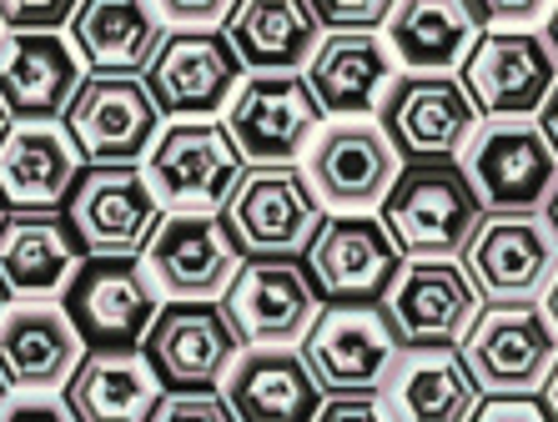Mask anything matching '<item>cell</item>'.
Segmentation results:
<instances>
[{
  "instance_id": "cell-24",
  "label": "cell",
  "mask_w": 558,
  "mask_h": 422,
  "mask_svg": "<svg viewBox=\"0 0 558 422\" xmlns=\"http://www.w3.org/2000/svg\"><path fill=\"white\" fill-rule=\"evenodd\" d=\"M478 402L483 393L468 377L458 347L442 342L403 347L377 387V408L388 422H468L478 412Z\"/></svg>"
},
{
  "instance_id": "cell-36",
  "label": "cell",
  "mask_w": 558,
  "mask_h": 422,
  "mask_svg": "<svg viewBox=\"0 0 558 422\" xmlns=\"http://www.w3.org/2000/svg\"><path fill=\"white\" fill-rule=\"evenodd\" d=\"M161 26L171 31H217L232 15L236 0H151Z\"/></svg>"
},
{
  "instance_id": "cell-44",
  "label": "cell",
  "mask_w": 558,
  "mask_h": 422,
  "mask_svg": "<svg viewBox=\"0 0 558 422\" xmlns=\"http://www.w3.org/2000/svg\"><path fill=\"white\" fill-rule=\"evenodd\" d=\"M544 217H548V227L558 231V186H554V196H548V206H544Z\"/></svg>"
},
{
  "instance_id": "cell-1",
  "label": "cell",
  "mask_w": 558,
  "mask_h": 422,
  "mask_svg": "<svg viewBox=\"0 0 558 422\" xmlns=\"http://www.w3.org/2000/svg\"><path fill=\"white\" fill-rule=\"evenodd\" d=\"M458 358L483 397H538L558 362V333L538 302H483Z\"/></svg>"
},
{
  "instance_id": "cell-39",
  "label": "cell",
  "mask_w": 558,
  "mask_h": 422,
  "mask_svg": "<svg viewBox=\"0 0 558 422\" xmlns=\"http://www.w3.org/2000/svg\"><path fill=\"white\" fill-rule=\"evenodd\" d=\"M312 422H388V418L377 408V397H323Z\"/></svg>"
},
{
  "instance_id": "cell-16",
  "label": "cell",
  "mask_w": 558,
  "mask_h": 422,
  "mask_svg": "<svg viewBox=\"0 0 558 422\" xmlns=\"http://www.w3.org/2000/svg\"><path fill=\"white\" fill-rule=\"evenodd\" d=\"M65 131L86 167H142L161 136V111L142 76H86L65 106Z\"/></svg>"
},
{
  "instance_id": "cell-23",
  "label": "cell",
  "mask_w": 558,
  "mask_h": 422,
  "mask_svg": "<svg viewBox=\"0 0 558 422\" xmlns=\"http://www.w3.org/2000/svg\"><path fill=\"white\" fill-rule=\"evenodd\" d=\"M398 65L377 31H323L317 51L302 65V86L312 91L317 111L332 121H363L383 106Z\"/></svg>"
},
{
  "instance_id": "cell-12",
  "label": "cell",
  "mask_w": 558,
  "mask_h": 422,
  "mask_svg": "<svg viewBox=\"0 0 558 422\" xmlns=\"http://www.w3.org/2000/svg\"><path fill=\"white\" fill-rule=\"evenodd\" d=\"M458 81L483 121H533L558 86V61L544 31H483Z\"/></svg>"
},
{
  "instance_id": "cell-15",
  "label": "cell",
  "mask_w": 558,
  "mask_h": 422,
  "mask_svg": "<svg viewBox=\"0 0 558 422\" xmlns=\"http://www.w3.org/2000/svg\"><path fill=\"white\" fill-rule=\"evenodd\" d=\"M377 116L403 161H458L483 121L458 76H392Z\"/></svg>"
},
{
  "instance_id": "cell-2",
  "label": "cell",
  "mask_w": 558,
  "mask_h": 422,
  "mask_svg": "<svg viewBox=\"0 0 558 422\" xmlns=\"http://www.w3.org/2000/svg\"><path fill=\"white\" fill-rule=\"evenodd\" d=\"M323 397H377L392 372L403 337L392 333L383 302H327L298 342Z\"/></svg>"
},
{
  "instance_id": "cell-49",
  "label": "cell",
  "mask_w": 558,
  "mask_h": 422,
  "mask_svg": "<svg viewBox=\"0 0 558 422\" xmlns=\"http://www.w3.org/2000/svg\"><path fill=\"white\" fill-rule=\"evenodd\" d=\"M0 36H5V26H0Z\"/></svg>"
},
{
  "instance_id": "cell-28",
  "label": "cell",
  "mask_w": 558,
  "mask_h": 422,
  "mask_svg": "<svg viewBox=\"0 0 558 422\" xmlns=\"http://www.w3.org/2000/svg\"><path fill=\"white\" fill-rule=\"evenodd\" d=\"M478 36L468 0H392L383 15V46L403 76H453Z\"/></svg>"
},
{
  "instance_id": "cell-25",
  "label": "cell",
  "mask_w": 558,
  "mask_h": 422,
  "mask_svg": "<svg viewBox=\"0 0 558 422\" xmlns=\"http://www.w3.org/2000/svg\"><path fill=\"white\" fill-rule=\"evenodd\" d=\"M86 262L71 221L56 212L0 217V292L5 302H56Z\"/></svg>"
},
{
  "instance_id": "cell-37",
  "label": "cell",
  "mask_w": 558,
  "mask_h": 422,
  "mask_svg": "<svg viewBox=\"0 0 558 422\" xmlns=\"http://www.w3.org/2000/svg\"><path fill=\"white\" fill-rule=\"evenodd\" d=\"M0 422H76V418L65 408V397L56 393H5Z\"/></svg>"
},
{
  "instance_id": "cell-29",
  "label": "cell",
  "mask_w": 558,
  "mask_h": 422,
  "mask_svg": "<svg viewBox=\"0 0 558 422\" xmlns=\"http://www.w3.org/2000/svg\"><path fill=\"white\" fill-rule=\"evenodd\" d=\"M167 26L151 0H76L65 40L81 56L86 76H142Z\"/></svg>"
},
{
  "instance_id": "cell-42",
  "label": "cell",
  "mask_w": 558,
  "mask_h": 422,
  "mask_svg": "<svg viewBox=\"0 0 558 422\" xmlns=\"http://www.w3.org/2000/svg\"><path fill=\"white\" fill-rule=\"evenodd\" d=\"M544 317H548V327L558 333V277L548 281V292H544Z\"/></svg>"
},
{
  "instance_id": "cell-13",
  "label": "cell",
  "mask_w": 558,
  "mask_h": 422,
  "mask_svg": "<svg viewBox=\"0 0 558 422\" xmlns=\"http://www.w3.org/2000/svg\"><path fill=\"white\" fill-rule=\"evenodd\" d=\"M61 312L71 317L81 347H142L151 317L161 312L151 277L136 256H86L65 281Z\"/></svg>"
},
{
  "instance_id": "cell-41",
  "label": "cell",
  "mask_w": 558,
  "mask_h": 422,
  "mask_svg": "<svg viewBox=\"0 0 558 422\" xmlns=\"http://www.w3.org/2000/svg\"><path fill=\"white\" fill-rule=\"evenodd\" d=\"M544 408H548V418L558 422V362H554V372H548V383H544Z\"/></svg>"
},
{
  "instance_id": "cell-20",
  "label": "cell",
  "mask_w": 558,
  "mask_h": 422,
  "mask_svg": "<svg viewBox=\"0 0 558 422\" xmlns=\"http://www.w3.org/2000/svg\"><path fill=\"white\" fill-rule=\"evenodd\" d=\"M86 65L61 31H5L0 36V111L5 121H61Z\"/></svg>"
},
{
  "instance_id": "cell-33",
  "label": "cell",
  "mask_w": 558,
  "mask_h": 422,
  "mask_svg": "<svg viewBox=\"0 0 558 422\" xmlns=\"http://www.w3.org/2000/svg\"><path fill=\"white\" fill-rule=\"evenodd\" d=\"M483 31H533L544 26L554 0H468Z\"/></svg>"
},
{
  "instance_id": "cell-14",
  "label": "cell",
  "mask_w": 558,
  "mask_h": 422,
  "mask_svg": "<svg viewBox=\"0 0 558 422\" xmlns=\"http://www.w3.org/2000/svg\"><path fill=\"white\" fill-rule=\"evenodd\" d=\"M247 76L221 31H167L142 71L161 121H211L232 101L236 81Z\"/></svg>"
},
{
  "instance_id": "cell-9",
  "label": "cell",
  "mask_w": 558,
  "mask_h": 422,
  "mask_svg": "<svg viewBox=\"0 0 558 422\" xmlns=\"http://www.w3.org/2000/svg\"><path fill=\"white\" fill-rule=\"evenodd\" d=\"M221 126L247 167H298V156L323 126V111L302 76L257 71L236 81L232 101L221 106Z\"/></svg>"
},
{
  "instance_id": "cell-34",
  "label": "cell",
  "mask_w": 558,
  "mask_h": 422,
  "mask_svg": "<svg viewBox=\"0 0 558 422\" xmlns=\"http://www.w3.org/2000/svg\"><path fill=\"white\" fill-rule=\"evenodd\" d=\"M323 31H377L392 0H307Z\"/></svg>"
},
{
  "instance_id": "cell-31",
  "label": "cell",
  "mask_w": 558,
  "mask_h": 422,
  "mask_svg": "<svg viewBox=\"0 0 558 422\" xmlns=\"http://www.w3.org/2000/svg\"><path fill=\"white\" fill-rule=\"evenodd\" d=\"M221 36L247 76H302L307 56L323 40V21L312 15L307 0H236L232 15L221 21Z\"/></svg>"
},
{
  "instance_id": "cell-27",
  "label": "cell",
  "mask_w": 558,
  "mask_h": 422,
  "mask_svg": "<svg viewBox=\"0 0 558 422\" xmlns=\"http://www.w3.org/2000/svg\"><path fill=\"white\" fill-rule=\"evenodd\" d=\"M232 422H312L323 387L298 347H242L217 383Z\"/></svg>"
},
{
  "instance_id": "cell-32",
  "label": "cell",
  "mask_w": 558,
  "mask_h": 422,
  "mask_svg": "<svg viewBox=\"0 0 558 422\" xmlns=\"http://www.w3.org/2000/svg\"><path fill=\"white\" fill-rule=\"evenodd\" d=\"M151 422H232L217 387H167Z\"/></svg>"
},
{
  "instance_id": "cell-47",
  "label": "cell",
  "mask_w": 558,
  "mask_h": 422,
  "mask_svg": "<svg viewBox=\"0 0 558 422\" xmlns=\"http://www.w3.org/2000/svg\"><path fill=\"white\" fill-rule=\"evenodd\" d=\"M0 308H5V292H0Z\"/></svg>"
},
{
  "instance_id": "cell-21",
  "label": "cell",
  "mask_w": 558,
  "mask_h": 422,
  "mask_svg": "<svg viewBox=\"0 0 558 422\" xmlns=\"http://www.w3.org/2000/svg\"><path fill=\"white\" fill-rule=\"evenodd\" d=\"M242 352L221 302H167L142 337V358L161 387H217L221 372Z\"/></svg>"
},
{
  "instance_id": "cell-18",
  "label": "cell",
  "mask_w": 558,
  "mask_h": 422,
  "mask_svg": "<svg viewBox=\"0 0 558 422\" xmlns=\"http://www.w3.org/2000/svg\"><path fill=\"white\" fill-rule=\"evenodd\" d=\"M478 308L483 297L473 292L458 256H408L398 277L388 281V292H383V312H388L392 333L403 337V347H458L463 333L473 327V317H478Z\"/></svg>"
},
{
  "instance_id": "cell-4",
  "label": "cell",
  "mask_w": 558,
  "mask_h": 422,
  "mask_svg": "<svg viewBox=\"0 0 558 422\" xmlns=\"http://www.w3.org/2000/svg\"><path fill=\"white\" fill-rule=\"evenodd\" d=\"M478 217L483 206L468 192L458 161H413L398 171V181L377 206V221L388 227L403 262L408 256H458Z\"/></svg>"
},
{
  "instance_id": "cell-8",
  "label": "cell",
  "mask_w": 558,
  "mask_h": 422,
  "mask_svg": "<svg viewBox=\"0 0 558 422\" xmlns=\"http://www.w3.org/2000/svg\"><path fill=\"white\" fill-rule=\"evenodd\" d=\"M403 171V156L392 152L377 121H332L317 126V136L302 152V177L323 212L348 217V212H377L388 186Z\"/></svg>"
},
{
  "instance_id": "cell-3",
  "label": "cell",
  "mask_w": 558,
  "mask_h": 422,
  "mask_svg": "<svg viewBox=\"0 0 558 422\" xmlns=\"http://www.w3.org/2000/svg\"><path fill=\"white\" fill-rule=\"evenodd\" d=\"M483 212H544L558 186V152L533 121H478L458 156Z\"/></svg>"
},
{
  "instance_id": "cell-45",
  "label": "cell",
  "mask_w": 558,
  "mask_h": 422,
  "mask_svg": "<svg viewBox=\"0 0 558 422\" xmlns=\"http://www.w3.org/2000/svg\"><path fill=\"white\" fill-rule=\"evenodd\" d=\"M5 126H11V121H5V111H0V131H5Z\"/></svg>"
},
{
  "instance_id": "cell-22",
  "label": "cell",
  "mask_w": 558,
  "mask_h": 422,
  "mask_svg": "<svg viewBox=\"0 0 558 422\" xmlns=\"http://www.w3.org/2000/svg\"><path fill=\"white\" fill-rule=\"evenodd\" d=\"M86 156L65 121H11L0 131V206L5 212H61Z\"/></svg>"
},
{
  "instance_id": "cell-19",
  "label": "cell",
  "mask_w": 558,
  "mask_h": 422,
  "mask_svg": "<svg viewBox=\"0 0 558 422\" xmlns=\"http://www.w3.org/2000/svg\"><path fill=\"white\" fill-rule=\"evenodd\" d=\"M307 277L327 302H383L388 281L403 267V252L392 246L388 227L373 212L323 217L307 242Z\"/></svg>"
},
{
  "instance_id": "cell-26",
  "label": "cell",
  "mask_w": 558,
  "mask_h": 422,
  "mask_svg": "<svg viewBox=\"0 0 558 422\" xmlns=\"http://www.w3.org/2000/svg\"><path fill=\"white\" fill-rule=\"evenodd\" d=\"M81 337L56 302L0 308V383L5 393H56L81 362Z\"/></svg>"
},
{
  "instance_id": "cell-43",
  "label": "cell",
  "mask_w": 558,
  "mask_h": 422,
  "mask_svg": "<svg viewBox=\"0 0 558 422\" xmlns=\"http://www.w3.org/2000/svg\"><path fill=\"white\" fill-rule=\"evenodd\" d=\"M544 40H548V51H554V61H558V0H554V11H548V21H544Z\"/></svg>"
},
{
  "instance_id": "cell-6",
  "label": "cell",
  "mask_w": 558,
  "mask_h": 422,
  "mask_svg": "<svg viewBox=\"0 0 558 422\" xmlns=\"http://www.w3.org/2000/svg\"><path fill=\"white\" fill-rule=\"evenodd\" d=\"M217 221L242 256H298L323 227V206L298 167H247Z\"/></svg>"
},
{
  "instance_id": "cell-48",
  "label": "cell",
  "mask_w": 558,
  "mask_h": 422,
  "mask_svg": "<svg viewBox=\"0 0 558 422\" xmlns=\"http://www.w3.org/2000/svg\"><path fill=\"white\" fill-rule=\"evenodd\" d=\"M0 217H5V206H0Z\"/></svg>"
},
{
  "instance_id": "cell-30",
  "label": "cell",
  "mask_w": 558,
  "mask_h": 422,
  "mask_svg": "<svg viewBox=\"0 0 558 422\" xmlns=\"http://www.w3.org/2000/svg\"><path fill=\"white\" fill-rule=\"evenodd\" d=\"M161 377L142 358V347H96L81 352L65 377V408L76 422H151L161 402Z\"/></svg>"
},
{
  "instance_id": "cell-10",
  "label": "cell",
  "mask_w": 558,
  "mask_h": 422,
  "mask_svg": "<svg viewBox=\"0 0 558 422\" xmlns=\"http://www.w3.org/2000/svg\"><path fill=\"white\" fill-rule=\"evenodd\" d=\"M136 262L161 302H221L242 252L221 231L217 212H161Z\"/></svg>"
},
{
  "instance_id": "cell-38",
  "label": "cell",
  "mask_w": 558,
  "mask_h": 422,
  "mask_svg": "<svg viewBox=\"0 0 558 422\" xmlns=\"http://www.w3.org/2000/svg\"><path fill=\"white\" fill-rule=\"evenodd\" d=\"M468 422H554L544 397H483Z\"/></svg>"
},
{
  "instance_id": "cell-17",
  "label": "cell",
  "mask_w": 558,
  "mask_h": 422,
  "mask_svg": "<svg viewBox=\"0 0 558 422\" xmlns=\"http://www.w3.org/2000/svg\"><path fill=\"white\" fill-rule=\"evenodd\" d=\"M65 221L86 256H142L161 202L151 196L142 167H86L65 196Z\"/></svg>"
},
{
  "instance_id": "cell-11",
  "label": "cell",
  "mask_w": 558,
  "mask_h": 422,
  "mask_svg": "<svg viewBox=\"0 0 558 422\" xmlns=\"http://www.w3.org/2000/svg\"><path fill=\"white\" fill-rule=\"evenodd\" d=\"M323 297L298 256H242L221 292V317L242 347H298L307 337Z\"/></svg>"
},
{
  "instance_id": "cell-35",
  "label": "cell",
  "mask_w": 558,
  "mask_h": 422,
  "mask_svg": "<svg viewBox=\"0 0 558 422\" xmlns=\"http://www.w3.org/2000/svg\"><path fill=\"white\" fill-rule=\"evenodd\" d=\"M76 11V0H0L5 31H61Z\"/></svg>"
},
{
  "instance_id": "cell-40",
  "label": "cell",
  "mask_w": 558,
  "mask_h": 422,
  "mask_svg": "<svg viewBox=\"0 0 558 422\" xmlns=\"http://www.w3.org/2000/svg\"><path fill=\"white\" fill-rule=\"evenodd\" d=\"M538 126H544V136L554 141V152H558V86H554V96L544 101V111H538Z\"/></svg>"
},
{
  "instance_id": "cell-7",
  "label": "cell",
  "mask_w": 558,
  "mask_h": 422,
  "mask_svg": "<svg viewBox=\"0 0 558 422\" xmlns=\"http://www.w3.org/2000/svg\"><path fill=\"white\" fill-rule=\"evenodd\" d=\"M247 161L221 121H171L142 156V177L161 212H221Z\"/></svg>"
},
{
  "instance_id": "cell-46",
  "label": "cell",
  "mask_w": 558,
  "mask_h": 422,
  "mask_svg": "<svg viewBox=\"0 0 558 422\" xmlns=\"http://www.w3.org/2000/svg\"><path fill=\"white\" fill-rule=\"evenodd\" d=\"M0 402H5V383H0Z\"/></svg>"
},
{
  "instance_id": "cell-5",
  "label": "cell",
  "mask_w": 558,
  "mask_h": 422,
  "mask_svg": "<svg viewBox=\"0 0 558 422\" xmlns=\"http://www.w3.org/2000/svg\"><path fill=\"white\" fill-rule=\"evenodd\" d=\"M458 267L483 302H538L558 277V231L544 212H483Z\"/></svg>"
}]
</instances>
